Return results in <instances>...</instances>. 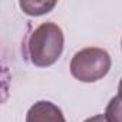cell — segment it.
<instances>
[{
    "mask_svg": "<svg viewBox=\"0 0 122 122\" xmlns=\"http://www.w3.org/2000/svg\"><path fill=\"white\" fill-rule=\"evenodd\" d=\"M63 32L56 23H42L30 35L27 43L30 62L39 68L53 65L63 52Z\"/></svg>",
    "mask_w": 122,
    "mask_h": 122,
    "instance_id": "obj_1",
    "label": "cell"
},
{
    "mask_svg": "<svg viewBox=\"0 0 122 122\" xmlns=\"http://www.w3.org/2000/svg\"><path fill=\"white\" fill-rule=\"evenodd\" d=\"M105 116L109 122H122V99L119 96H115L109 101Z\"/></svg>",
    "mask_w": 122,
    "mask_h": 122,
    "instance_id": "obj_5",
    "label": "cell"
},
{
    "mask_svg": "<svg viewBox=\"0 0 122 122\" xmlns=\"http://www.w3.org/2000/svg\"><path fill=\"white\" fill-rule=\"evenodd\" d=\"M26 122H66L60 108L49 101L36 102L26 115Z\"/></svg>",
    "mask_w": 122,
    "mask_h": 122,
    "instance_id": "obj_3",
    "label": "cell"
},
{
    "mask_svg": "<svg viewBox=\"0 0 122 122\" xmlns=\"http://www.w3.org/2000/svg\"><path fill=\"white\" fill-rule=\"evenodd\" d=\"M111 69V56L101 47H85L75 53L71 62V73L75 79L91 83L102 79Z\"/></svg>",
    "mask_w": 122,
    "mask_h": 122,
    "instance_id": "obj_2",
    "label": "cell"
},
{
    "mask_svg": "<svg viewBox=\"0 0 122 122\" xmlns=\"http://www.w3.org/2000/svg\"><path fill=\"white\" fill-rule=\"evenodd\" d=\"M118 96L122 99V79H121V82H119V86H118Z\"/></svg>",
    "mask_w": 122,
    "mask_h": 122,
    "instance_id": "obj_7",
    "label": "cell"
},
{
    "mask_svg": "<svg viewBox=\"0 0 122 122\" xmlns=\"http://www.w3.org/2000/svg\"><path fill=\"white\" fill-rule=\"evenodd\" d=\"M121 45H122V43H121Z\"/></svg>",
    "mask_w": 122,
    "mask_h": 122,
    "instance_id": "obj_8",
    "label": "cell"
},
{
    "mask_svg": "<svg viewBox=\"0 0 122 122\" xmlns=\"http://www.w3.org/2000/svg\"><path fill=\"white\" fill-rule=\"evenodd\" d=\"M56 6V2H20V7L29 16H40L49 13Z\"/></svg>",
    "mask_w": 122,
    "mask_h": 122,
    "instance_id": "obj_4",
    "label": "cell"
},
{
    "mask_svg": "<svg viewBox=\"0 0 122 122\" xmlns=\"http://www.w3.org/2000/svg\"><path fill=\"white\" fill-rule=\"evenodd\" d=\"M85 122H109L105 115H95L92 118H88Z\"/></svg>",
    "mask_w": 122,
    "mask_h": 122,
    "instance_id": "obj_6",
    "label": "cell"
}]
</instances>
